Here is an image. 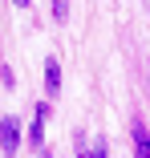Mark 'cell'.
Wrapping results in <instances>:
<instances>
[{"label": "cell", "mask_w": 150, "mask_h": 158, "mask_svg": "<svg viewBox=\"0 0 150 158\" xmlns=\"http://www.w3.org/2000/svg\"><path fill=\"white\" fill-rule=\"evenodd\" d=\"M89 154H94V158H106V142L98 138V142H94V150H89Z\"/></svg>", "instance_id": "obj_6"}, {"label": "cell", "mask_w": 150, "mask_h": 158, "mask_svg": "<svg viewBox=\"0 0 150 158\" xmlns=\"http://www.w3.org/2000/svg\"><path fill=\"white\" fill-rule=\"evenodd\" d=\"M45 118H49V102H37L33 122H28V142H33V146H41V142H45Z\"/></svg>", "instance_id": "obj_2"}, {"label": "cell", "mask_w": 150, "mask_h": 158, "mask_svg": "<svg viewBox=\"0 0 150 158\" xmlns=\"http://www.w3.org/2000/svg\"><path fill=\"white\" fill-rule=\"evenodd\" d=\"M0 150L4 154H16L20 150V118H0Z\"/></svg>", "instance_id": "obj_1"}, {"label": "cell", "mask_w": 150, "mask_h": 158, "mask_svg": "<svg viewBox=\"0 0 150 158\" xmlns=\"http://www.w3.org/2000/svg\"><path fill=\"white\" fill-rule=\"evenodd\" d=\"M49 8H53V16H57V20H65V16H69V0H53Z\"/></svg>", "instance_id": "obj_5"}, {"label": "cell", "mask_w": 150, "mask_h": 158, "mask_svg": "<svg viewBox=\"0 0 150 158\" xmlns=\"http://www.w3.org/2000/svg\"><path fill=\"white\" fill-rule=\"evenodd\" d=\"M130 134H134V154H138V158H150V134H146V126L134 122V126H130Z\"/></svg>", "instance_id": "obj_4"}, {"label": "cell", "mask_w": 150, "mask_h": 158, "mask_svg": "<svg viewBox=\"0 0 150 158\" xmlns=\"http://www.w3.org/2000/svg\"><path fill=\"white\" fill-rule=\"evenodd\" d=\"M45 93H49V98L61 93V65H57V57L45 61Z\"/></svg>", "instance_id": "obj_3"}, {"label": "cell", "mask_w": 150, "mask_h": 158, "mask_svg": "<svg viewBox=\"0 0 150 158\" xmlns=\"http://www.w3.org/2000/svg\"><path fill=\"white\" fill-rule=\"evenodd\" d=\"M12 4H16V8H28V0H12Z\"/></svg>", "instance_id": "obj_7"}]
</instances>
